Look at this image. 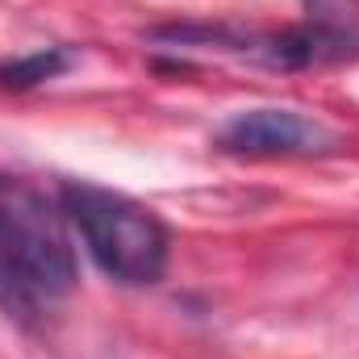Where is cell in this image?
<instances>
[{"label": "cell", "instance_id": "6da1fadb", "mask_svg": "<svg viewBox=\"0 0 359 359\" xmlns=\"http://www.w3.org/2000/svg\"><path fill=\"white\" fill-rule=\"evenodd\" d=\"M76 280V247L63 209L29 180L0 176V309L17 322H38Z\"/></svg>", "mask_w": 359, "mask_h": 359}, {"label": "cell", "instance_id": "7a4b0ae2", "mask_svg": "<svg viewBox=\"0 0 359 359\" xmlns=\"http://www.w3.org/2000/svg\"><path fill=\"white\" fill-rule=\"evenodd\" d=\"M59 209L109 280L126 288H147L163 280L172 238L155 209L84 180L59 184Z\"/></svg>", "mask_w": 359, "mask_h": 359}, {"label": "cell", "instance_id": "3957f363", "mask_svg": "<svg viewBox=\"0 0 359 359\" xmlns=\"http://www.w3.org/2000/svg\"><path fill=\"white\" fill-rule=\"evenodd\" d=\"M217 147L226 155H247V159H292V155H330L343 147V138L326 121L297 109H247L222 126Z\"/></svg>", "mask_w": 359, "mask_h": 359}, {"label": "cell", "instance_id": "277c9868", "mask_svg": "<svg viewBox=\"0 0 359 359\" xmlns=\"http://www.w3.org/2000/svg\"><path fill=\"white\" fill-rule=\"evenodd\" d=\"M247 55H255L268 67L284 72H301V67H330V63H347L359 55V34L355 25H326V21H309L297 29H284L276 38H251Z\"/></svg>", "mask_w": 359, "mask_h": 359}, {"label": "cell", "instance_id": "5b68a950", "mask_svg": "<svg viewBox=\"0 0 359 359\" xmlns=\"http://www.w3.org/2000/svg\"><path fill=\"white\" fill-rule=\"evenodd\" d=\"M72 55L63 46H50V50H38V55H25V59H13V63H0V84L4 88H34L42 80H55L59 72H67Z\"/></svg>", "mask_w": 359, "mask_h": 359}]
</instances>
